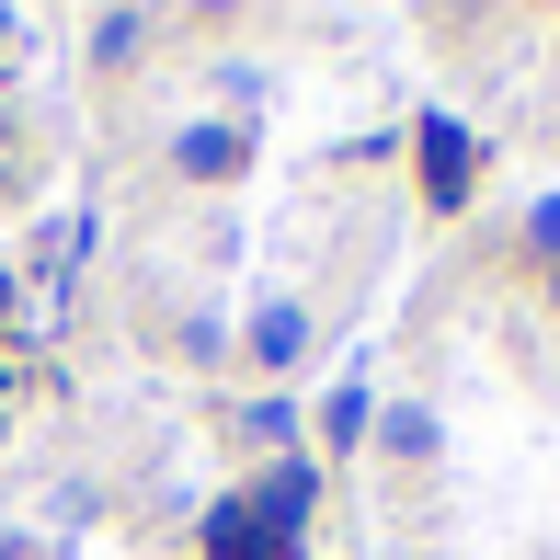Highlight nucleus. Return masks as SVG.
I'll use <instances>...</instances> for the list:
<instances>
[{
    "instance_id": "20e7f679",
    "label": "nucleus",
    "mask_w": 560,
    "mask_h": 560,
    "mask_svg": "<svg viewBox=\"0 0 560 560\" xmlns=\"http://www.w3.org/2000/svg\"><path fill=\"white\" fill-rule=\"evenodd\" d=\"M172 161H184L195 184H229V172L252 161V138H241V126H184V138H172Z\"/></svg>"
},
{
    "instance_id": "39448f33",
    "label": "nucleus",
    "mask_w": 560,
    "mask_h": 560,
    "mask_svg": "<svg viewBox=\"0 0 560 560\" xmlns=\"http://www.w3.org/2000/svg\"><path fill=\"white\" fill-rule=\"evenodd\" d=\"M252 354H264V366H298V354H310V310H298V298H264V310H252Z\"/></svg>"
},
{
    "instance_id": "f257e3e1",
    "label": "nucleus",
    "mask_w": 560,
    "mask_h": 560,
    "mask_svg": "<svg viewBox=\"0 0 560 560\" xmlns=\"http://www.w3.org/2000/svg\"><path fill=\"white\" fill-rule=\"evenodd\" d=\"M241 503H252L264 538L298 549V526H310V503H320V469H310V457H287V469H264V492H241Z\"/></svg>"
},
{
    "instance_id": "0eeeda50",
    "label": "nucleus",
    "mask_w": 560,
    "mask_h": 560,
    "mask_svg": "<svg viewBox=\"0 0 560 560\" xmlns=\"http://www.w3.org/2000/svg\"><path fill=\"white\" fill-rule=\"evenodd\" d=\"M526 241H538L549 264H560V195H538V218H526Z\"/></svg>"
},
{
    "instance_id": "7ed1b4c3",
    "label": "nucleus",
    "mask_w": 560,
    "mask_h": 560,
    "mask_svg": "<svg viewBox=\"0 0 560 560\" xmlns=\"http://www.w3.org/2000/svg\"><path fill=\"white\" fill-rule=\"evenodd\" d=\"M207 560H298L287 538L252 526V503H207Z\"/></svg>"
},
{
    "instance_id": "f03ea898",
    "label": "nucleus",
    "mask_w": 560,
    "mask_h": 560,
    "mask_svg": "<svg viewBox=\"0 0 560 560\" xmlns=\"http://www.w3.org/2000/svg\"><path fill=\"white\" fill-rule=\"evenodd\" d=\"M423 195H435V207H469V126L457 115H423Z\"/></svg>"
},
{
    "instance_id": "423d86ee",
    "label": "nucleus",
    "mask_w": 560,
    "mask_h": 560,
    "mask_svg": "<svg viewBox=\"0 0 560 560\" xmlns=\"http://www.w3.org/2000/svg\"><path fill=\"white\" fill-rule=\"evenodd\" d=\"M377 435H389V457H435V412H423V400H389Z\"/></svg>"
}]
</instances>
